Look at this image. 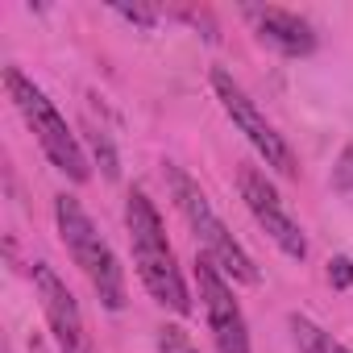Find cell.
Listing matches in <instances>:
<instances>
[{"label": "cell", "mask_w": 353, "mask_h": 353, "mask_svg": "<svg viewBox=\"0 0 353 353\" xmlns=\"http://www.w3.org/2000/svg\"><path fill=\"white\" fill-rule=\"evenodd\" d=\"M158 353H200V349L188 341V332L179 324H162L158 328Z\"/></svg>", "instance_id": "obj_11"}, {"label": "cell", "mask_w": 353, "mask_h": 353, "mask_svg": "<svg viewBox=\"0 0 353 353\" xmlns=\"http://www.w3.org/2000/svg\"><path fill=\"white\" fill-rule=\"evenodd\" d=\"M332 192H353V141L332 162Z\"/></svg>", "instance_id": "obj_12"}, {"label": "cell", "mask_w": 353, "mask_h": 353, "mask_svg": "<svg viewBox=\"0 0 353 353\" xmlns=\"http://www.w3.org/2000/svg\"><path fill=\"white\" fill-rule=\"evenodd\" d=\"M328 283H332L336 291H349V287H353V258L336 254V258L328 262Z\"/></svg>", "instance_id": "obj_14"}, {"label": "cell", "mask_w": 353, "mask_h": 353, "mask_svg": "<svg viewBox=\"0 0 353 353\" xmlns=\"http://www.w3.org/2000/svg\"><path fill=\"white\" fill-rule=\"evenodd\" d=\"M5 88H9V100L17 104V112L26 117L30 133L38 137L42 154L50 158L54 170H63L71 183H88L92 179V166H88V154L75 137V129L67 125V117L54 108V100L21 71V67H5Z\"/></svg>", "instance_id": "obj_3"}, {"label": "cell", "mask_w": 353, "mask_h": 353, "mask_svg": "<svg viewBox=\"0 0 353 353\" xmlns=\"http://www.w3.org/2000/svg\"><path fill=\"white\" fill-rule=\"evenodd\" d=\"M75 353H96V349H92V345H83V349H75Z\"/></svg>", "instance_id": "obj_16"}, {"label": "cell", "mask_w": 353, "mask_h": 353, "mask_svg": "<svg viewBox=\"0 0 353 353\" xmlns=\"http://www.w3.org/2000/svg\"><path fill=\"white\" fill-rule=\"evenodd\" d=\"M34 287H38L42 312H46V320H50V332H54L59 349H63V353H75V349L92 345V341H88V328H83V312H79L71 287L54 274V266L34 262Z\"/></svg>", "instance_id": "obj_8"}, {"label": "cell", "mask_w": 353, "mask_h": 353, "mask_svg": "<svg viewBox=\"0 0 353 353\" xmlns=\"http://www.w3.org/2000/svg\"><path fill=\"white\" fill-rule=\"evenodd\" d=\"M166 188H170V196H174V208L183 212V221H188V229L196 233V241H200V254L229 279V283H245V287H258V266H254V258L241 250V241L229 233V225L216 216V208H212V200L204 196V188L192 179V174L179 166V162H166Z\"/></svg>", "instance_id": "obj_2"}, {"label": "cell", "mask_w": 353, "mask_h": 353, "mask_svg": "<svg viewBox=\"0 0 353 353\" xmlns=\"http://www.w3.org/2000/svg\"><path fill=\"white\" fill-rule=\"evenodd\" d=\"M54 225H59V237H63L71 262L83 270L92 291L100 295V303L108 312H121L125 307V270H121L112 245L104 241V233L96 229V221L83 212V204L75 196H54Z\"/></svg>", "instance_id": "obj_4"}, {"label": "cell", "mask_w": 353, "mask_h": 353, "mask_svg": "<svg viewBox=\"0 0 353 353\" xmlns=\"http://www.w3.org/2000/svg\"><path fill=\"white\" fill-rule=\"evenodd\" d=\"M196 283H200V299H204V312H208V324H212L216 353H250V324H245V312H241V303L233 299L229 279H225L204 254L196 258Z\"/></svg>", "instance_id": "obj_7"}, {"label": "cell", "mask_w": 353, "mask_h": 353, "mask_svg": "<svg viewBox=\"0 0 353 353\" xmlns=\"http://www.w3.org/2000/svg\"><path fill=\"white\" fill-rule=\"evenodd\" d=\"M237 188H241V200H245V208L254 212V221L266 229V237H270L287 258L303 262V258H307V237H303L299 221L287 212V204H283V196L274 192V183L266 179L262 170L245 166L241 179H237Z\"/></svg>", "instance_id": "obj_6"}, {"label": "cell", "mask_w": 353, "mask_h": 353, "mask_svg": "<svg viewBox=\"0 0 353 353\" xmlns=\"http://www.w3.org/2000/svg\"><path fill=\"white\" fill-rule=\"evenodd\" d=\"M92 154H96V162H100V170L108 174V179H117V174H121V166H117V150H112V141H108L104 133H96V129H92Z\"/></svg>", "instance_id": "obj_13"}, {"label": "cell", "mask_w": 353, "mask_h": 353, "mask_svg": "<svg viewBox=\"0 0 353 353\" xmlns=\"http://www.w3.org/2000/svg\"><path fill=\"white\" fill-rule=\"evenodd\" d=\"M245 17L254 21L258 38H262L270 50H279L283 59H303V54L316 50V30H312V21L299 17V13H291V9H245Z\"/></svg>", "instance_id": "obj_9"}, {"label": "cell", "mask_w": 353, "mask_h": 353, "mask_svg": "<svg viewBox=\"0 0 353 353\" xmlns=\"http://www.w3.org/2000/svg\"><path fill=\"white\" fill-rule=\"evenodd\" d=\"M212 92H216V100H221L225 117L237 125V133H245V141L258 150V158H262L270 170L287 174V179H299V162H295L291 145L283 141V133L262 117V108L250 100V92H245L229 71H221V67L212 71Z\"/></svg>", "instance_id": "obj_5"}, {"label": "cell", "mask_w": 353, "mask_h": 353, "mask_svg": "<svg viewBox=\"0 0 353 353\" xmlns=\"http://www.w3.org/2000/svg\"><path fill=\"white\" fill-rule=\"evenodd\" d=\"M117 13H121L125 21H137V26H154V21H158V13H154V9H141V5H117Z\"/></svg>", "instance_id": "obj_15"}, {"label": "cell", "mask_w": 353, "mask_h": 353, "mask_svg": "<svg viewBox=\"0 0 353 353\" xmlns=\"http://www.w3.org/2000/svg\"><path fill=\"white\" fill-rule=\"evenodd\" d=\"M125 229H129V245H133V266H137V279L141 287L150 291L154 303L170 307L174 316H188L192 312V295H188V283L179 274V262H174V250L166 241V229H162V216L158 208L150 204L145 192H129L125 200Z\"/></svg>", "instance_id": "obj_1"}, {"label": "cell", "mask_w": 353, "mask_h": 353, "mask_svg": "<svg viewBox=\"0 0 353 353\" xmlns=\"http://www.w3.org/2000/svg\"><path fill=\"white\" fill-rule=\"evenodd\" d=\"M287 328H291V341H295L299 353H349L332 332H324L316 320H307V316H299V312L287 316Z\"/></svg>", "instance_id": "obj_10"}]
</instances>
